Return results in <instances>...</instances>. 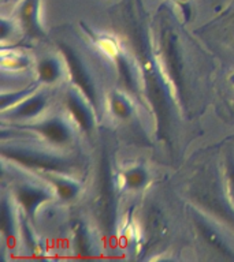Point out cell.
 <instances>
[{
    "mask_svg": "<svg viewBox=\"0 0 234 262\" xmlns=\"http://www.w3.org/2000/svg\"><path fill=\"white\" fill-rule=\"evenodd\" d=\"M110 16L115 32L121 33V41L135 61L143 97L155 118L156 137L170 143L178 106L160 69L152 24L143 0H121L110 10Z\"/></svg>",
    "mask_w": 234,
    "mask_h": 262,
    "instance_id": "6da1fadb",
    "label": "cell"
},
{
    "mask_svg": "<svg viewBox=\"0 0 234 262\" xmlns=\"http://www.w3.org/2000/svg\"><path fill=\"white\" fill-rule=\"evenodd\" d=\"M153 41L160 69L177 102L178 110H190L193 88V66L190 49L182 34V28L177 22L176 14L168 3L160 4L152 24Z\"/></svg>",
    "mask_w": 234,
    "mask_h": 262,
    "instance_id": "7a4b0ae2",
    "label": "cell"
},
{
    "mask_svg": "<svg viewBox=\"0 0 234 262\" xmlns=\"http://www.w3.org/2000/svg\"><path fill=\"white\" fill-rule=\"evenodd\" d=\"M2 157L14 165L32 172L33 175L69 173L77 176L84 169V165L77 157L14 143H2Z\"/></svg>",
    "mask_w": 234,
    "mask_h": 262,
    "instance_id": "3957f363",
    "label": "cell"
},
{
    "mask_svg": "<svg viewBox=\"0 0 234 262\" xmlns=\"http://www.w3.org/2000/svg\"><path fill=\"white\" fill-rule=\"evenodd\" d=\"M81 28L98 48L99 52H102L114 64L121 89L127 92L130 96L143 97V86H141L139 70L126 45L118 37L98 32L96 29L90 28L84 22H81Z\"/></svg>",
    "mask_w": 234,
    "mask_h": 262,
    "instance_id": "277c9868",
    "label": "cell"
},
{
    "mask_svg": "<svg viewBox=\"0 0 234 262\" xmlns=\"http://www.w3.org/2000/svg\"><path fill=\"white\" fill-rule=\"evenodd\" d=\"M56 45L62 59L65 61L66 73L69 75L73 88L77 89L92 104L98 114H100V92H99L98 82L84 60V57L81 56V53L65 40H59Z\"/></svg>",
    "mask_w": 234,
    "mask_h": 262,
    "instance_id": "5b68a950",
    "label": "cell"
},
{
    "mask_svg": "<svg viewBox=\"0 0 234 262\" xmlns=\"http://www.w3.org/2000/svg\"><path fill=\"white\" fill-rule=\"evenodd\" d=\"M10 128L36 135L37 138L52 146L53 149H63L70 146L75 138L70 120L62 116H49L28 123H14L10 126Z\"/></svg>",
    "mask_w": 234,
    "mask_h": 262,
    "instance_id": "8992f818",
    "label": "cell"
},
{
    "mask_svg": "<svg viewBox=\"0 0 234 262\" xmlns=\"http://www.w3.org/2000/svg\"><path fill=\"white\" fill-rule=\"evenodd\" d=\"M116 175L112 173L107 160L102 164L100 179H99V194L96 200L98 220L100 221L103 232L111 237L116 232Z\"/></svg>",
    "mask_w": 234,
    "mask_h": 262,
    "instance_id": "52a82bcc",
    "label": "cell"
},
{
    "mask_svg": "<svg viewBox=\"0 0 234 262\" xmlns=\"http://www.w3.org/2000/svg\"><path fill=\"white\" fill-rule=\"evenodd\" d=\"M192 220L197 237L203 243L209 253L213 254L217 258L222 259H234V251L229 242L219 231L218 225L212 221V219L207 216L199 209H192Z\"/></svg>",
    "mask_w": 234,
    "mask_h": 262,
    "instance_id": "ba28073f",
    "label": "cell"
},
{
    "mask_svg": "<svg viewBox=\"0 0 234 262\" xmlns=\"http://www.w3.org/2000/svg\"><path fill=\"white\" fill-rule=\"evenodd\" d=\"M55 196L52 188L45 183L20 182L12 187V198L16 206L29 220L36 217L38 209Z\"/></svg>",
    "mask_w": 234,
    "mask_h": 262,
    "instance_id": "9c48e42d",
    "label": "cell"
},
{
    "mask_svg": "<svg viewBox=\"0 0 234 262\" xmlns=\"http://www.w3.org/2000/svg\"><path fill=\"white\" fill-rule=\"evenodd\" d=\"M41 2L43 0H21L12 15L16 29L24 34L25 40L32 42H38L47 37L41 16Z\"/></svg>",
    "mask_w": 234,
    "mask_h": 262,
    "instance_id": "30bf717a",
    "label": "cell"
},
{
    "mask_svg": "<svg viewBox=\"0 0 234 262\" xmlns=\"http://www.w3.org/2000/svg\"><path fill=\"white\" fill-rule=\"evenodd\" d=\"M65 106L70 122L75 127H78V130H81L82 133L93 131L99 114L92 106V104L77 89L70 88L67 90L65 96Z\"/></svg>",
    "mask_w": 234,
    "mask_h": 262,
    "instance_id": "8fae6325",
    "label": "cell"
},
{
    "mask_svg": "<svg viewBox=\"0 0 234 262\" xmlns=\"http://www.w3.org/2000/svg\"><path fill=\"white\" fill-rule=\"evenodd\" d=\"M47 105H48L47 94L44 92L36 90L16 105L11 106L6 112H2V118L4 120H11L15 123L33 122L44 112Z\"/></svg>",
    "mask_w": 234,
    "mask_h": 262,
    "instance_id": "7c38bea8",
    "label": "cell"
},
{
    "mask_svg": "<svg viewBox=\"0 0 234 262\" xmlns=\"http://www.w3.org/2000/svg\"><path fill=\"white\" fill-rule=\"evenodd\" d=\"M38 176L43 182L52 188L53 194L62 201H73L81 192V183L77 176L69 173H41Z\"/></svg>",
    "mask_w": 234,
    "mask_h": 262,
    "instance_id": "4fadbf2b",
    "label": "cell"
},
{
    "mask_svg": "<svg viewBox=\"0 0 234 262\" xmlns=\"http://www.w3.org/2000/svg\"><path fill=\"white\" fill-rule=\"evenodd\" d=\"M149 179V172L143 164H130L116 173L119 191H141L147 187Z\"/></svg>",
    "mask_w": 234,
    "mask_h": 262,
    "instance_id": "5bb4252c",
    "label": "cell"
},
{
    "mask_svg": "<svg viewBox=\"0 0 234 262\" xmlns=\"http://www.w3.org/2000/svg\"><path fill=\"white\" fill-rule=\"evenodd\" d=\"M0 233H2V239L10 247L20 241V213H15L12 200H10L7 195H3L2 198Z\"/></svg>",
    "mask_w": 234,
    "mask_h": 262,
    "instance_id": "9a60e30c",
    "label": "cell"
},
{
    "mask_svg": "<svg viewBox=\"0 0 234 262\" xmlns=\"http://www.w3.org/2000/svg\"><path fill=\"white\" fill-rule=\"evenodd\" d=\"M200 33H218V36L234 51V0L208 25L199 29Z\"/></svg>",
    "mask_w": 234,
    "mask_h": 262,
    "instance_id": "2e32d148",
    "label": "cell"
},
{
    "mask_svg": "<svg viewBox=\"0 0 234 262\" xmlns=\"http://www.w3.org/2000/svg\"><path fill=\"white\" fill-rule=\"evenodd\" d=\"M71 247L77 257L90 258L96 255L94 239L82 220H75L71 224Z\"/></svg>",
    "mask_w": 234,
    "mask_h": 262,
    "instance_id": "e0dca14e",
    "label": "cell"
},
{
    "mask_svg": "<svg viewBox=\"0 0 234 262\" xmlns=\"http://www.w3.org/2000/svg\"><path fill=\"white\" fill-rule=\"evenodd\" d=\"M66 66L62 56H45L37 61L36 75L41 85L56 83L65 75Z\"/></svg>",
    "mask_w": 234,
    "mask_h": 262,
    "instance_id": "ac0fdd59",
    "label": "cell"
},
{
    "mask_svg": "<svg viewBox=\"0 0 234 262\" xmlns=\"http://www.w3.org/2000/svg\"><path fill=\"white\" fill-rule=\"evenodd\" d=\"M108 110L118 120H130L134 114V105L130 94L122 89H115L108 94Z\"/></svg>",
    "mask_w": 234,
    "mask_h": 262,
    "instance_id": "d6986e66",
    "label": "cell"
},
{
    "mask_svg": "<svg viewBox=\"0 0 234 262\" xmlns=\"http://www.w3.org/2000/svg\"><path fill=\"white\" fill-rule=\"evenodd\" d=\"M0 66L3 71L8 73H16V71H25L32 66V59L25 52L16 48H7L6 45L2 47V55H0Z\"/></svg>",
    "mask_w": 234,
    "mask_h": 262,
    "instance_id": "ffe728a7",
    "label": "cell"
},
{
    "mask_svg": "<svg viewBox=\"0 0 234 262\" xmlns=\"http://www.w3.org/2000/svg\"><path fill=\"white\" fill-rule=\"evenodd\" d=\"M20 241L24 243L25 249L33 255H40L44 253V245L41 239L33 231L29 219L20 210Z\"/></svg>",
    "mask_w": 234,
    "mask_h": 262,
    "instance_id": "44dd1931",
    "label": "cell"
},
{
    "mask_svg": "<svg viewBox=\"0 0 234 262\" xmlns=\"http://www.w3.org/2000/svg\"><path fill=\"white\" fill-rule=\"evenodd\" d=\"M41 83L38 81H36L32 85L26 86V88H22V89L12 90V92H2V97H0V106H2V112H6L7 110H10L11 106L16 105L18 102H21L24 98H26L28 96H30L32 93H34L36 90H38V86Z\"/></svg>",
    "mask_w": 234,
    "mask_h": 262,
    "instance_id": "7402d4cb",
    "label": "cell"
},
{
    "mask_svg": "<svg viewBox=\"0 0 234 262\" xmlns=\"http://www.w3.org/2000/svg\"><path fill=\"white\" fill-rule=\"evenodd\" d=\"M223 195L226 204H229L234 212V157L229 156L223 165Z\"/></svg>",
    "mask_w": 234,
    "mask_h": 262,
    "instance_id": "603a6c76",
    "label": "cell"
},
{
    "mask_svg": "<svg viewBox=\"0 0 234 262\" xmlns=\"http://www.w3.org/2000/svg\"><path fill=\"white\" fill-rule=\"evenodd\" d=\"M172 3L177 4V7L180 8V11L182 12V18L184 22H189L190 16H192V3L193 0H171Z\"/></svg>",
    "mask_w": 234,
    "mask_h": 262,
    "instance_id": "cb8c5ba5",
    "label": "cell"
},
{
    "mask_svg": "<svg viewBox=\"0 0 234 262\" xmlns=\"http://www.w3.org/2000/svg\"><path fill=\"white\" fill-rule=\"evenodd\" d=\"M229 82H230V85L233 86L234 88V71L231 74H230V78H229Z\"/></svg>",
    "mask_w": 234,
    "mask_h": 262,
    "instance_id": "d4e9b609",
    "label": "cell"
}]
</instances>
